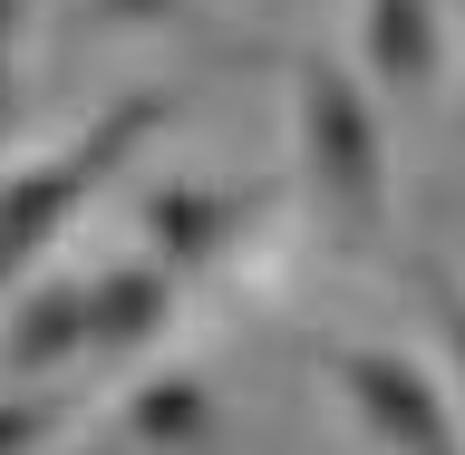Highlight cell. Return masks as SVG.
<instances>
[{
    "label": "cell",
    "instance_id": "obj_1",
    "mask_svg": "<svg viewBox=\"0 0 465 455\" xmlns=\"http://www.w3.org/2000/svg\"><path fill=\"white\" fill-rule=\"evenodd\" d=\"M165 116H174V87H126V97H107L68 145H49V155H29V165L0 174V301L39 272V252L107 194V174L126 165Z\"/></svg>",
    "mask_w": 465,
    "mask_h": 455
},
{
    "label": "cell",
    "instance_id": "obj_2",
    "mask_svg": "<svg viewBox=\"0 0 465 455\" xmlns=\"http://www.w3.org/2000/svg\"><path fill=\"white\" fill-rule=\"evenodd\" d=\"M291 145H301V184L349 242H378L388 223V116L359 87V68L330 49L291 58Z\"/></svg>",
    "mask_w": 465,
    "mask_h": 455
},
{
    "label": "cell",
    "instance_id": "obj_3",
    "mask_svg": "<svg viewBox=\"0 0 465 455\" xmlns=\"http://www.w3.org/2000/svg\"><path fill=\"white\" fill-rule=\"evenodd\" d=\"M282 203V174H165L145 184L136 203V232H145V262L165 272L174 291L184 282H213Z\"/></svg>",
    "mask_w": 465,
    "mask_h": 455
},
{
    "label": "cell",
    "instance_id": "obj_4",
    "mask_svg": "<svg viewBox=\"0 0 465 455\" xmlns=\"http://www.w3.org/2000/svg\"><path fill=\"white\" fill-rule=\"evenodd\" d=\"M330 378H340L349 417L378 455H465L456 427V398L436 388L407 349H378V340H330Z\"/></svg>",
    "mask_w": 465,
    "mask_h": 455
},
{
    "label": "cell",
    "instance_id": "obj_5",
    "mask_svg": "<svg viewBox=\"0 0 465 455\" xmlns=\"http://www.w3.org/2000/svg\"><path fill=\"white\" fill-rule=\"evenodd\" d=\"M87 369V272H49L0 301V388Z\"/></svg>",
    "mask_w": 465,
    "mask_h": 455
},
{
    "label": "cell",
    "instance_id": "obj_6",
    "mask_svg": "<svg viewBox=\"0 0 465 455\" xmlns=\"http://www.w3.org/2000/svg\"><path fill=\"white\" fill-rule=\"evenodd\" d=\"M436 10H446V0H359V87H369V97L417 107L436 87V68H446Z\"/></svg>",
    "mask_w": 465,
    "mask_h": 455
},
{
    "label": "cell",
    "instance_id": "obj_7",
    "mask_svg": "<svg viewBox=\"0 0 465 455\" xmlns=\"http://www.w3.org/2000/svg\"><path fill=\"white\" fill-rule=\"evenodd\" d=\"M174 301L184 291L155 272V262H107V272H87V359L116 369V359H145V349L174 330Z\"/></svg>",
    "mask_w": 465,
    "mask_h": 455
},
{
    "label": "cell",
    "instance_id": "obj_8",
    "mask_svg": "<svg viewBox=\"0 0 465 455\" xmlns=\"http://www.w3.org/2000/svg\"><path fill=\"white\" fill-rule=\"evenodd\" d=\"M213 427H223V398L194 369H165L126 398V446H145V455H203Z\"/></svg>",
    "mask_w": 465,
    "mask_h": 455
},
{
    "label": "cell",
    "instance_id": "obj_9",
    "mask_svg": "<svg viewBox=\"0 0 465 455\" xmlns=\"http://www.w3.org/2000/svg\"><path fill=\"white\" fill-rule=\"evenodd\" d=\"M417 272V301H427V320H436V340H446V369H456V388H465V282L446 272V262H407Z\"/></svg>",
    "mask_w": 465,
    "mask_h": 455
},
{
    "label": "cell",
    "instance_id": "obj_10",
    "mask_svg": "<svg viewBox=\"0 0 465 455\" xmlns=\"http://www.w3.org/2000/svg\"><path fill=\"white\" fill-rule=\"evenodd\" d=\"M58 417H68V407H58L49 388H0V455H39L58 436Z\"/></svg>",
    "mask_w": 465,
    "mask_h": 455
},
{
    "label": "cell",
    "instance_id": "obj_11",
    "mask_svg": "<svg viewBox=\"0 0 465 455\" xmlns=\"http://www.w3.org/2000/svg\"><path fill=\"white\" fill-rule=\"evenodd\" d=\"M20 126V0H0V145Z\"/></svg>",
    "mask_w": 465,
    "mask_h": 455
},
{
    "label": "cell",
    "instance_id": "obj_12",
    "mask_svg": "<svg viewBox=\"0 0 465 455\" xmlns=\"http://www.w3.org/2000/svg\"><path fill=\"white\" fill-rule=\"evenodd\" d=\"M87 10H97L107 29H165L174 10H184V0H87Z\"/></svg>",
    "mask_w": 465,
    "mask_h": 455
}]
</instances>
